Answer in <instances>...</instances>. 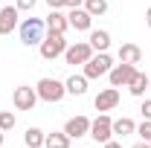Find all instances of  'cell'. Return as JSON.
I'll return each instance as SVG.
<instances>
[{
    "instance_id": "cb8c5ba5",
    "label": "cell",
    "mask_w": 151,
    "mask_h": 148,
    "mask_svg": "<svg viewBox=\"0 0 151 148\" xmlns=\"http://www.w3.org/2000/svg\"><path fill=\"white\" fill-rule=\"evenodd\" d=\"M35 3H38V0H18L15 6H18L20 12H32V9H35Z\"/></svg>"
},
{
    "instance_id": "d4e9b609",
    "label": "cell",
    "mask_w": 151,
    "mask_h": 148,
    "mask_svg": "<svg viewBox=\"0 0 151 148\" xmlns=\"http://www.w3.org/2000/svg\"><path fill=\"white\" fill-rule=\"evenodd\" d=\"M139 113H142V119H151V99H142V105H139Z\"/></svg>"
},
{
    "instance_id": "30bf717a",
    "label": "cell",
    "mask_w": 151,
    "mask_h": 148,
    "mask_svg": "<svg viewBox=\"0 0 151 148\" xmlns=\"http://www.w3.org/2000/svg\"><path fill=\"white\" fill-rule=\"evenodd\" d=\"M67 20H70V29H76V32H90V26H93V15H90L84 6H78V9H70Z\"/></svg>"
},
{
    "instance_id": "ac0fdd59",
    "label": "cell",
    "mask_w": 151,
    "mask_h": 148,
    "mask_svg": "<svg viewBox=\"0 0 151 148\" xmlns=\"http://www.w3.org/2000/svg\"><path fill=\"white\" fill-rule=\"evenodd\" d=\"M128 134H137V122L122 116V119H113V137H128Z\"/></svg>"
},
{
    "instance_id": "6da1fadb",
    "label": "cell",
    "mask_w": 151,
    "mask_h": 148,
    "mask_svg": "<svg viewBox=\"0 0 151 148\" xmlns=\"http://www.w3.org/2000/svg\"><path fill=\"white\" fill-rule=\"evenodd\" d=\"M18 32H20V44L23 47H38L44 35H47V23L41 18H23L18 23Z\"/></svg>"
},
{
    "instance_id": "d6986e66",
    "label": "cell",
    "mask_w": 151,
    "mask_h": 148,
    "mask_svg": "<svg viewBox=\"0 0 151 148\" xmlns=\"http://www.w3.org/2000/svg\"><path fill=\"white\" fill-rule=\"evenodd\" d=\"M44 148H70V137L64 131H52V134H47Z\"/></svg>"
},
{
    "instance_id": "277c9868",
    "label": "cell",
    "mask_w": 151,
    "mask_h": 148,
    "mask_svg": "<svg viewBox=\"0 0 151 148\" xmlns=\"http://www.w3.org/2000/svg\"><path fill=\"white\" fill-rule=\"evenodd\" d=\"M81 67H84L81 73L87 75V78H102V75L111 73L113 58L108 55V52H93V55H90V61H87V64H81Z\"/></svg>"
},
{
    "instance_id": "e0dca14e",
    "label": "cell",
    "mask_w": 151,
    "mask_h": 148,
    "mask_svg": "<svg viewBox=\"0 0 151 148\" xmlns=\"http://www.w3.org/2000/svg\"><path fill=\"white\" fill-rule=\"evenodd\" d=\"M145 90H148V75L137 70V73H134V78L128 81V93H131V96H137V99H142V96H145Z\"/></svg>"
},
{
    "instance_id": "484cf974",
    "label": "cell",
    "mask_w": 151,
    "mask_h": 148,
    "mask_svg": "<svg viewBox=\"0 0 151 148\" xmlns=\"http://www.w3.org/2000/svg\"><path fill=\"white\" fill-rule=\"evenodd\" d=\"M64 3H67V0H47L50 9H64Z\"/></svg>"
},
{
    "instance_id": "7c38bea8",
    "label": "cell",
    "mask_w": 151,
    "mask_h": 148,
    "mask_svg": "<svg viewBox=\"0 0 151 148\" xmlns=\"http://www.w3.org/2000/svg\"><path fill=\"white\" fill-rule=\"evenodd\" d=\"M20 9L18 6H0V35H9V32H15L20 23Z\"/></svg>"
},
{
    "instance_id": "f1b7e54d",
    "label": "cell",
    "mask_w": 151,
    "mask_h": 148,
    "mask_svg": "<svg viewBox=\"0 0 151 148\" xmlns=\"http://www.w3.org/2000/svg\"><path fill=\"white\" fill-rule=\"evenodd\" d=\"M145 23H148V29H151V6L145 9Z\"/></svg>"
},
{
    "instance_id": "603a6c76",
    "label": "cell",
    "mask_w": 151,
    "mask_h": 148,
    "mask_svg": "<svg viewBox=\"0 0 151 148\" xmlns=\"http://www.w3.org/2000/svg\"><path fill=\"white\" fill-rule=\"evenodd\" d=\"M137 134H139V137L148 142V139H151V119H142V122L137 125Z\"/></svg>"
},
{
    "instance_id": "44dd1931",
    "label": "cell",
    "mask_w": 151,
    "mask_h": 148,
    "mask_svg": "<svg viewBox=\"0 0 151 148\" xmlns=\"http://www.w3.org/2000/svg\"><path fill=\"white\" fill-rule=\"evenodd\" d=\"M84 9H87L93 18H99V15L108 12V0H84Z\"/></svg>"
},
{
    "instance_id": "9c48e42d",
    "label": "cell",
    "mask_w": 151,
    "mask_h": 148,
    "mask_svg": "<svg viewBox=\"0 0 151 148\" xmlns=\"http://www.w3.org/2000/svg\"><path fill=\"white\" fill-rule=\"evenodd\" d=\"M64 134H67L70 139H81V137H87V134H90V119H87L84 113L70 116V119L64 122Z\"/></svg>"
},
{
    "instance_id": "4fadbf2b",
    "label": "cell",
    "mask_w": 151,
    "mask_h": 148,
    "mask_svg": "<svg viewBox=\"0 0 151 148\" xmlns=\"http://www.w3.org/2000/svg\"><path fill=\"white\" fill-rule=\"evenodd\" d=\"M44 23H47V29H50V32H61V35L70 29V20H67V15H64L61 9H50V15H47Z\"/></svg>"
},
{
    "instance_id": "7a4b0ae2",
    "label": "cell",
    "mask_w": 151,
    "mask_h": 148,
    "mask_svg": "<svg viewBox=\"0 0 151 148\" xmlns=\"http://www.w3.org/2000/svg\"><path fill=\"white\" fill-rule=\"evenodd\" d=\"M35 90H38V99H41V102H50V105H58V102L67 96V87H64V81H58V78H50V75H44V78L38 81Z\"/></svg>"
},
{
    "instance_id": "8992f818",
    "label": "cell",
    "mask_w": 151,
    "mask_h": 148,
    "mask_svg": "<svg viewBox=\"0 0 151 148\" xmlns=\"http://www.w3.org/2000/svg\"><path fill=\"white\" fill-rule=\"evenodd\" d=\"M12 105L18 108V111H35L38 105V90L35 87H29V84H20V87H15V93H12Z\"/></svg>"
},
{
    "instance_id": "d6a6232c",
    "label": "cell",
    "mask_w": 151,
    "mask_h": 148,
    "mask_svg": "<svg viewBox=\"0 0 151 148\" xmlns=\"http://www.w3.org/2000/svg\"><path fill=\"white\" fill-rule=\"evenodd\" d=\"M148 145H151V139H148Z\"/></svg>"
},
{
    "instance_id": "52a82bcc",
    "label": "cell",
    "mask_w": 151,
    "mask_h": 148,
    "mask_svg": "<svg viewBox=\"0 0 151 148\" xmlns=\"http://www.w3.org/2000/svg\"><path fill=\"white\" fill-rule=\"evenodd\" d=\"M90 55H93L90 41H76V44H67V50H64V61L67 64H87Z\"/></svg>"
},
{
    "instance_id": "83f0119b",
    "label": "cell",
    "mask_w": 151,
    "mask_h": 148,
    "mask_svg": "<svg viewBox=\"0 0 151 148\" xmlns=\"http://www.w3.org/2000/svg\"><path fill=\"white\" fill-rule=\"evenodd\" d=\"M102 148H122V145H119L116 139H108V142H105V145H102Z\"/></svg>"
},
{
    "instance_id": "ffe728a7",
    "label": "cell",
    "mask_w": 151,
    "mask_h": 148,
    "mask_svg": "<svg viewBox=\"0 0 151 148\" xmlns=\"http://www.w3.org/2000/svg\"><path fill=\"white\" fill-rule=\"evenodd\" d=\"M44 139H47V134L41 128H26V134H23L26 148H44Z\"/></svg>"
},
{
    "instance_id": "9a60e30c",
    "label": "cell",
    "mask_w": 151,
    "mask_h": 148,
    "mask_svg": "<svg viewBox=\"0 0 151 148\" xmlns=\"http://www.w3.org/2000/svg\"><path fill=\"white\" fill-rule=\"evenodd\" d=\"M90 47H93V52H108V47H111V32L108 29H90Z\"/></svg>"
},
{
    "instance_id": "4dcf8cb0",
    "label": "cell",
    "mask_w": 151,
    "mask_h": 148,
    "mask_svg": "<svg viewBox=\"0 0 151 148\" xmlns=\"http://www.w3.org/2000/svg\"><path fill=\"white\" fill-rule=\"evenodd\" d=\"M3 142H6V131H0V145H3Z\"/></svg>"
},
{
    "instance_id": "4316f807",
    "label": "cell",
    "mask_w": 151,
    "mask_h": 148,
    "mask_svg": "<svg viewBox=\"0 0 151 148\" xmlns=\"http://www.w3.org/2000/svg\"><path fill=\"white\" fill-rule=\"evenodd\" d=\"M64 6H67V9H78V6H84V0H67Z\"/></svg>"
},
{
    "instance_id": "5bb4252c",
    "label": "cell",
    "mask_w": 151,
    "mask_h": 148,
    "mask_svg": "<svg viewBox=\"0 0 151 148\" xmlns=\"http://www.w3.org/2000/svg\"><path fill=\"white\" fill-rule=\"evenodd\" d=\"M116 58L125 61V64H139V61H142V47H139V44H122V47L116 50Z\"/></svg>"
},
{
    "instance_id": "2e32d148",
    "label": "cell",
    "mask_w": 151,
    "mask_h": 148,
    "mask_svg": "<svg viewBox=\"0 0 151 148\" xmlns=\"http://www.w3.org/2000/svg\"><path fill=\"white\" fill-rule=\"evenodd\" d=\"M87 81H90V78H87L84 73H78V75L73 73L67 81H64V87H67L70 96H84V93H87Z\"/></svg>"
},
{
    "instance_id": "7402d4cb",
    "label": "cell",
    "mask_w": 151,
    "mask_h": 148,
    "mask_svg": "<svg viewBox=\"0 0 151 148\" xmlns=\"http://www.w3.org/2000/svg\"><path fill=\"white\" fill-rule=\"evenodd\" d=\"M18 125V116L12 111H0V131H12Z\"/></svg>"
},
{
    "instance_id": "f546056e",
    "label": "cell",
    "mask_w": 151,
    "mask_h": 148,
    "mask_svg": "<svg viewBox=\"0 0 151 148\" xmlns=\"http://www.w3.org/2000/svg\"><path fill=\"white\" fill-rule=\"evenodd\" d=\"M134 148H151V145H148V142H145V139H142V142H137V145H134Z\"/></svg>"
},
{
    "instance_id": "8fae6325",
    "label": "cell",
    "mask_w": 151,
    "mask_h": 148,
    "mask_svg": "<svg viewBox=\"0 0 151 148\" xmlns=\"http://www.w3.org/2000/svg\"><path fill=\"white\" fill-rule=\"evenodd\" d=\"M93 105H96L99 113L113 111V108L119 105V87H105V90H99V96L93 99Z\"/></svg>"
},
{
    "instance_id": "5b68a950",
    "label": "cell",
    "mask_w": 151,
    "mask_h": 148,
    "mask_svg": "<svg viewBox=\"0 0 151 148\" xmlns=\"http://www.w3.org/2000/svg\"><path fill=\"white\" fill-rule=\"evenodd\" d=\"M87 137H93L96 142H108V139H113V119L108 116V113H99L96 119H90V134Z\"/></svg>"
},
{
    "instance_id": "1f68e13d",
    "label": "cell",
    "mask_w": 151,
    "mask_h": 148,
    "mask_svg": "<svg viewBox=\"0 0 151 148\" xmlns=\"http://www.w3.org/2000/svg\"><path fill=\"white\" fill-rule=\"evenodd\" d=\"M148 90H151V75H148Z\"/></svg>"
},
{
    "instance_id": "ba28073f",
    "label": "cell",
    "mask_w": 151,
    "mask_h": 148,
    "mask_svg": "<svg viewBox=\"0 0 151 148\" xmlns=\"http://www.w3.org/2000/svg\"><path fill=\"white\" fill-rule=\"evenodd\" d=\"M137 73V64H125V61H119V64H113L111 73H108V81H111V87H128V81L134 78Z\"/></svg>"
},
{
    "instance_id": "3957f363",
    "label": "cell",
    "mask_w": 151,
    "mask_h": 148,
    "mask_svg": "<svg viewBox=\"0 0 151 148\" xmlns=\"http://www.w3.org/2000/svg\"><path fill=\"white\" fill-rule=\"evenodd\" d=\"M38 50H41V58L52 61V58L64 55V50H67V41H64V35H61V32H50V29H47V35H44V41L38 44Z\"/></svg>"
}]
</instances>
